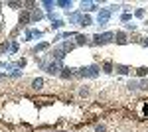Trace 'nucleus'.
<instances>
[{
  "label": "nucleus",
  "mask_w": 148,
  "mask_h": 132,
  "mask_svg": "<svg viewBox=\"0 0 148 132\" xmlns=\"http://www.w3.org/2000/svg\"><path fill=\"white\" fill-rule=\"evenodd\" d=\"M42 18H44V12L40 10V8H36V10L32 12V24H38Z\"/></svg>",
  "instance_id": "nucleus-15"
},
{
  "label": "nucleus",
  "mask_w": 148,
  "mask_h": 132,
  "mask_svg": "<svg viewBox=\"0 0 148 132\" xmlns=\"http://www.w3.org/2000/svg\"><path fill=\"white\" fill-rule=\"evenodd\" d=\"M121 8H123L121 4H111V6H109V12L113 14V12H119V10H121Z\"/></svg>",
  "instance_id": "nucleus-29"
},
{
  "label": "nucleus",
  "mask_w": 148,
  "mask_h": 132,
  "mask_svg": "<svg viewBox=\"0 0 148 132\" xmlns=\"http://www.w3.org/2000/svg\"><path fill=\"white\" fill-rule=\"evenodd\" d=\"M125 28L128 30V32H130V30L134 32V30H136V24H125Z\"/></svg>",
  "instance_id": "nucleus-35"
},
{
  "label": "nucleus",
  "mask_w": 148,
  "mask_h": 132,
  "mask_svg": "<svg viewBox=\"0 0 148 132\" xmlns=\"http://www.w3.org/2000/svg\"><path fill=\"white\" fill-rule=\"evenodd\" d=\"M8 77H12V79H18V77H22V71H20V69L16 67L14 71H10V73H8Z\"/></svg>",
  "instance_id": "nucleus-24"
},
{
  "label": "nucleus",
  "mask_w": 148,
  "mask_h": 132,
  "mask_svg": "<svg viewBox=\"0 0 148 132\" xmlns=\"http://www.w3.org/2000/svg\"><path fill=\"white\" fill-rule=\"evenodd\" d=\"M61 69H63V61H53V59H49L47 65H46V71L49 75H59Z\"/></svg>",
  "instance_id": "nucleus-3"
},
{
  "label": "nucleus",
  "mask_w": 148,
  "mask_h": 132,
  "mask_svg": "<svg viewBox=\"0 0 148 132\" xmlns=\"http://www.w3.org/2000/svg\"><path fill=\"white\" fill-rule=\"evenodd\" d=\"M56 4H57V8H65L67 12H69V8L73 6V2H71V0H57Z\"/></svg>",
  "instance_id": "nucleus-17"
},
{
  "label": "nucleus",
  "mask_w": 148,
  "mask_h": 132,
  "mask_svg": "<svg viewBox=\"0 0 148 132\" xmlns=\"http://www.w3.org/2000/svg\"><path fill=\"white\" fill-rule=\"evenodd\" d=\"M30 40H34V34H32V30H26V34H24V42H30Z\"/></svg>",
  "instance_id": "nucleus-28"
},
{
  "label": "nucleus",
  "mask_w": 148,
  "mask_h": 132,
  "mask_svg": "<svg viewBox=\"0 0 148 132\" xmlns=\"http://www.w3.org/2000/svg\"><path fill=\"white\" fill-rule=\"evenodd\" d=\"M63 26H65V22L59 20V18H57V20H51V30H61Z\"/></svg>",
  "instance_id": "nucleus-20"
},
{
  "label": "nucleus",
  "mask_w": 148,
  "mask_h": 132,
  "mask_svg": "<svg viewBox=\"0 0 148 132\" xmlns=\"http://www.w3.org/2000/svg\"><path fill=\"white\" fill-rule=\"evenodd\" d=\"M6 6H10V8H22V2H6Z\"/></svg>",
  "instance_id": "nucleus-30"
},
{
  "label": "nucleus",
  "mask_w": 148,
  "mask_h": 132,
  "mask_svg": "<svg viewBox=\"0 0 148 132\" xmlns=\"http://www.w3.org/2000/svg\"><path fill=\"white\" fill-rule=\"evenodd\" d=\"M10 49H12V44L8 42V40H4V42L0 44V53H8Z\"/></svg>",
  "instance_id": "nucleus-18"
},
{
  "label": "nucleus",
  "mask_w": 148,
  "mask_h": 132,
  "mask_svg": "<svg viewBox=\"0 0 148 132\" xmlns=\"http://www.w3.org/2000/svg\"><path fill=\"white\" fill-rule=\"evenodd\" d=\"M81 16H83V12H81V10H75V12H71V14H69V24H79Z\"/></svg>",
  "instance_id": "nucleus-12"
},
{
  "label": "nucleus",
  "mask_w": 148,
  "mask_h": 132,
  "mask_svg": "<svg viewBox=\"0 0 148 132\" xmlns=\"http://www.w3.org/2000/svg\"><path fill=\"white\" fill-rule=\"evenodd\" d=\"M32 34H34V38H44V32L42 30H32Z\"/></svg>",
  "instance_id": "nucleus-34"
},
{
  "label": "nucleus",
  "mask_w": 148,
  "mask_h": 132,
  "mask_svg": "<svg viewBox=\"0 0 148 132\" xmlns=\"http://www.w3.org/2000/svg\"><path fill=\"white\" fill-rule=\"evenodd\" d=\"M79 10H81V12H85V14H89V12L101 10V8H99V4H97V2H89V0H83V2L79 4Z\"/></svg>",
  "instance_id": "nucleus-5"
},
{
  "label": "nucleus",
  "mask_w": 148,
  "mask_h": 132,
  "mask_svg": "<svg viewBox=\"0 0 148 132\" xmlns=\"http://www.w3.org/2000/svg\"><path fill=\"white\" fill-rule=\"evenodd\" d=\"M134 16H136V18H144V16H146V10H144V8H136V10H134Z\"/></svg>",
  "instance_id": "nucleus-26"
},
{
  "label": "nucleus",
  "mask_w": 148,
  "mask_h": 132,
  "mask_svg": "<svg viewBox=\"0 0 148 132\" xmlns=\"http://www.w3.org/2000/svg\"><path fill=\"white\" fill-rule=\"evenodd\" d=\"M95 132H107V124H97L95 126Z\"/></svg>",
  "instance_id": "nucleus-32"
},
{
  "label": "nucleus",
  "mask_w": 148,
  "mask_h": 132,
  "mask_svg": "<svg viewBox=\"0 0 148 132\" xmlns=\"http://www.w3.org/2000/svg\"><path fill=\"white\" fill-rule=\"evenodd\" d=\"M91 24H93V20H91V16H89V14H83V16H81V20H79L81 28H87V26H91Z\"/></svg>",
  "instance_id": "nucleus-14"
},
{
  "label": "nucleus",
  "mask_w": 148,
  "mask_h": 132,
  "mask_svg": "<svg viewBox=\"0 0 148 132\" xmlns=\"http://www.w3.org/2000/svg\"><path fill=\"white\" fill-rule=\"evenodd\" d=\"M79 95H81V97H87V95H89V89H87V87H81L79 89Z\"/></svg>",
  "instance_id": "nucleus-33"
},
{
  "label": "nucleus",
  "mask_w": 148,
  "mask_h": 132,
  "mask_svg": "<svg viewBox=\"0 0 148 132\" xmlns=\"http://www.w3.org/2000/svg\"><path fill=\"white\" fill-rule=\"evenodd\" d=\"M101 71H103V73H107V75L114 73V63L111 61V59H105V61L101 63Z\"/></svg>",
  "instance_id": "nucleus-8"
},
{
  "label": "nucleus",
  "mask_w": 148,
  "mask_h": 132,
  "mask_svg": "<svg viewBox=\"0 0 148 132\" xmlns=\"http://www.w3.org/2000/svg\"><path fill=\"white\" fill-rule=\"evenodd\" d=\"M126 89H128V91H136L138 89V81L136 79H130V81L126 83Z\"/></svg>",
  "instance_id": "nucleus-22"
},
{
  "label": "nucleus",
  "mask_w": 148,
  "mask_h": 132,
  "mask_svg": "<svg viewBox=\"0 0 148 132\" xmlns=\"http://www.w3.org/2000/svg\"><path fill=\"white\" fill-rule=\"evenodd\" d=\"M89 44H91V38H89V36H85V34H77V36H75V45H77V47L89 45Z\"/></svg>",
  "instance_id": "nucleus-7"
},
{
  "label": "nucleus",
  "mask_w": 148,
  "mask_h": 132,
  "mask_svg": "<svg viewBox=\"0 0 148 132\" xmlns=\"http://www.w3.org/2000/svg\"><path fill=\"white\" fill-rule=\"evenodd\" d=\"M114 71H116L119 75H128L132 69H130L128 65H123V63H114Z\"/></svg>",
  "instance_id": "nucleus-10"
},
{
  "label": "nucleus",
  "mask_w": 148,
  "mask_h": 132,
  "mask_svg": "<svg viewBox=\"0 0 148 132\" xmlns=\"http://www.w3.org/2000/svg\"><path fill=\"white\" fill-rule=\"evenodd\" d=\"M44 83H46V81H44V79H42V77H36L34 81H32V87H34L36 91H40V89L44 87Z\"/></svg>",
  "instance_id": "nucleus-19"
},
{
  "label": "nucleus",
  "mask_w": 148,
  "mask_h": 132,
  "mask_svg": "<svg viewBox=\"0 0 148 132\" xmlns=\"http://www.w3.org/2000/svg\"><path fill=\"white\" fill-rule=\"evenodd\" d=\"M130 20H132V14H128V12H125V14H123V16H121V22H130Z\"/></svg>",
  "instance_id": "nucleus-27"
},
{
  "label": "nucleus",
  "mask_w": 148,
  "mask_h": 132,
  "mask_svg": "<svg viewBox=\"0 0 148 132\" xmlns=\"http://www.w3.org/2000/svg\"><path fill=\"white\" fill-rule=\"evenodd\" d=\"M111 42H114V32H97L91 38V45H107Z\"/></svg>",
  "instance_id": "nucleus-1"
},
{
  "label": "nucleus",
  "mask_w": 148,
  "mask_h": 132,
  "mask_svg": "<svg viewBox=\"0 0 148 132\" xmlns=\"http://www.w3.org/2000/svg\"><path fill=\"white\" fill-rule=\"evenodd\" d=\"M59 77L63 79V81H67V79L73 77V67H65L63 65V69H61V73H59Z\"/></svg>",
  "instance_id": "nucleus-11"
},
{
  "label": "nucleus",
  "mask_w": 148,
  "mask_h": 132,
  "mask_svg": "<svg viewBox=\"0 0 148 132\" xmlns=\"http://www.w3.org/2000/svg\"><path fill=\"white\" fill-rule=\"evenodd\" d=\"M134 71H136L138 77H146L148 75V67H138V69H134Z\"/></svg>",
  "instance_id": "nucleus-23"
},
{
  "label": "nucleus",
  "mask_w": 148,
  "mask_h": 132,
  "mask_svg": "<svg viewBox=\"0 0 148 132\" xmlns=\"http://www.w3.org/2000/svg\"><path fill=\"white\" fill-rule=\"evenodd\" d=\"M65 55H67V53L57 45V47H53V49H49L47 57H49V59H53V61H63V59H65Z\"/></svg>",
  "instance_id": "nucleus-4"
},
{
  "label": "nucleus",
  "mask_w": 148,
  "mask_h": 132,
  "mask_svg": "<svg viewBox=\"0 0 148 132\" xmlns=\"http://www.w3.org/2000/svg\"><path fill=\"white\" fill-rule=\"evenodd\" d=\"M59 47H61V49H63L65 53H71V51H73V49H75L77 45H75V42H63V44L59 45Z\"/></svg>",
  "instance_id": "nucleus-13"
},
{
  "label": "nucleus",
  "mask_w": 148,
  "mask_h": 132,
  "mask_svg": "<svg viewBox=\"0 0 148 132\" xmlns=\"http://www.w3.org/2000/svg\"><path fill=\"white\" fill-rule=\"evenodd\" d=\"M12 53H16L18 51V42H12V49H10Z\"/></svg>",
  "instance_id": "nucleus-36"
},
{
  "label": "nucleus",
  "mask_w": 148,
  "mask_h": 132,
  "mask_svg": "<svg viewBox=\"0 0 148 132\" xmlns=\"http://www.w3.org/2000/svg\"><path fill=\"white\" fill-rule=\"evenodd\" d=\"M42 6H44V8H46L49 14L53 12V8H57V4L53 2V0H44V2H42Z\"/></svg>",
  "instance_id": "nucleus-16"
},
{
  "label": "nucleus",
  "mask_w": 148,
  "mask_h": 132,
  "mask_svg": "<svg viewBox=\"0 0 148 132\" xmlns=\"http://www.w3.org/2000/svg\"><path fill=\"white\" fill-rule=\"evenodd\" d=\"M114 42L119 45H125V44H128V38H126V34L123 30H119V32H114Z\"/></svg>",
  "instance_id": "nucleus-9"
},
{
  "label": "nucleus",
  "mask_w": 148,
  "mask_h": 132,
  "mask_svg": "<svg viewBox=\"0 0 148 132\" xmlns=\"http://www.w3.org/2000/svg\"><path fill=\"white\" fill-rule=\"evenodd\" d=\"M26 63H28V61H26V59H18V61H16V67H18V69H22V67H26Z\"/></svg>",
  "instance_id": "nucleus-31"
},
{
  "label": "nucleus",
  "mask_w": 148,
  "mask_h": 132,
  "mask_svg": "<svg viewBox=\"0 0 148 132\" xmlns=\"http://www.w3.org/2000/svg\"><path fill=\"white\" fill-rule=\"evenodd\" d=\"M46 49H49V44H47V42H42V44H38L34 47V53H38V51H46Z\"/></svg>",
  "instance_id": "nucleus-21"
},
{
  "label": "nucleus",
  "mask_w": 148,
  "mask_h": 132,
  "mask_svg": "<svg viewBox=\"0 0 148 132\" xmlns=\"http://www.w3.org/2000/svg\"><path fill=\"white\" fill-rule=\"evenodd\" d=\"M28 24H32V14L28 10H24L22 14H20V20H18V30H20V28H26Z\"/></svg>",
  "instance_id": "nucleus-6"
},
{
  "label": "nucleus",
  "mask_w": 148,
  "mask_h": 132,
  "mask_svg": "<svg viewBox=\"0 0 148 132\" xmlns=\"http://www.w3.org/2000/svg\"><path fill=\"white\" fill-rule=\"evenodd\" d=\"M138 89H140V91H148V79L138 81Z\"/></svg>",
  "instance_id": "nucleus-25"
},
{
  "label": "nucleus",
  "mask_w": 148,
  "mask_h": 132,
  "mask_svg": "<svg viewBox=\"0 0 148 132\" xmlns=\"http://www.w3.org/2000/svg\"><path fill=\"white\" fill-rule=\"evenodd\" d=\"M111 12H109V8H101L99 10V14H97V24H99V30H105V26L111 22Z\"/></svg>",
  "instance_id": "nucleus-2"
},
{
  "label": "nucleus",
  "mask_w": 148,
  "mask_h": 132,
  "mask_svg": "<svg viewBox=\"0 0 148 132\" xmlns=\"http://www.w3.org/2000/svg\"><path fill=\"white\" fill-rule=\"evenodd\" d=\"M140 44L144 45V47H148V38H142V40H140Z\"/></svg>",
  "instance_id": "nucleus-37"
}]
</instances>
